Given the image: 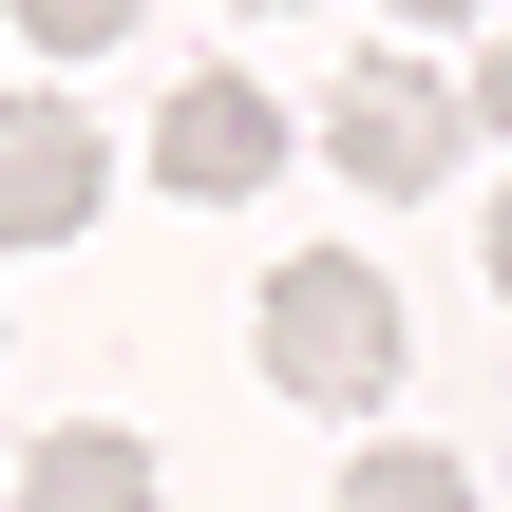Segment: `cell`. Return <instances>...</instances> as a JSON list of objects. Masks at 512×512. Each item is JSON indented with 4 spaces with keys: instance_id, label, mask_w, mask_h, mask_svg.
Instances as JSON below:
<instances>
[{
    "instance_id": "cell-2",
    "label": "cell",
    "mask_w": 512,
    "mask_h": 512,
    "mask_svg": "<svg viewBox=\"0 0 512 512\" xmlns=\"http://www.w3.org/2000/svg\"><path fill=\"white\" fill-rule=\"evenodd\" d=\"M323 152H342L380 209H418V190L456 171V95H437L418 57H361V76H342V114H323Z\"/></svg>"
},
{
    "instance_id": "cell-1",
    "label": "cell",
    "mask_w": 512,
    "mask_h": 512,
    "mask_svg": "<svg viewBox=\"0 0 512 512\" xmlns=\"http://www.w3.org/2000/svg\"><path fill=\"white\" fill-rule=\"evenodd\" d=\"M247 361H266L304 418H380V399H399V285H380L361 247H304V266H266Z\"/></svg>"
},
{
    "instance_id": "cell-3",
    "label": "cell",
    "mask_w": 512,
    "mask_h": 512,
    "mask_svg": "<svg viewBox=\"0 0 512 512\" xmlns=\"http://www.w3.org/2000/svg\"><path fill=\"white\" fill-rule=\"evenodd\" d=\"M114 209V133L57 114V95H0V247H57Z\"/></svg>"
},
{
    "instance_id": "cell-8",
    "label": "cell",
    "mask_w": 512,
    "mask_h": 512,
    "mask_svg": "<svg viewBox=\"0 0 512 512\" xmlns=\"http://www.w3.org/2000/svg\"><path fill=\"white\" fill-rule=\"evenodd\" d=\"M475 247H494V285H512V190H494V228H475Z\"/></svg>"
},
{
    "instance_id": "cell-4",
    "label": "cell",
    "mask_w": 512,
    "mask_h": 512,
    "mask_svg": "<svg viewBox=\"0 0 512 512\" xmlns=\"http://www.w3.org/2000/svg\"><path fill=\"white\" fill-rule=\"evenodd\" d=\"M285 171V114L247 95V76H190L171 114H152V190H190V209H247Z\"/></svg>"
},
{
    "instance_id": "cell-7",
    "label": "cell",
    "mask_w": 512,
    "mask_h": 512,
    "mask_svg": "<svg viewBox=\"0 0 512 512\" xmlns=\"http://www.w3.org/2000/svg\"><path fill=\"white\" fill-rule=\"evenodd\" d=\"M456 133H512V38L475 57V95H456Z\"/></svg>"
},
{
    "instance_id": "cell-5",
    "label": "cell",
    "mask_w": 512,
    "mask_h": 512,
    "mask_svg": "<svg viewBox=\"0 0 512 512\" xmlns=\"http://www.w3.org/2000/svg\"><path fill=\"white\" fill-rule=\"evenodd\" d=\"M19 512H152V437L133 418H57L19 456Z\"/></svg>"
},
{
    "instance_id": "cell-6",
    "label": "cell",
    "mask_w": 512,
    "mask_h": 512,
    "mask_svg": "<svg viewBox=\"0 0 512 512\" xmlns=\"http://www.w3.org/2000/svg\"><path fill=\"white\" fill-rule=\"evenodd\" d=\"M342 512H475V475H456L437 437H380V456L342 475Z\"/></svg>"
}]
</instances>
